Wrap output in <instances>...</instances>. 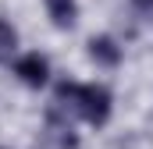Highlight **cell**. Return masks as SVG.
<instances>
[{
    "mask_svg": "<svg viewBox=\"0 0 153 149\" xmlns=\"http://www.w3.org/2000/svg\"><path fill=\"white\" fill-rule=\"evenodd\" d=\"M57 103L71 107L75 114H82L89 124H107L111 117V92L103 85H75V82H61L57 85Z\"/></svg>",
    "mask_w": 153,
    "mask_h": 149,
    "instance_id": "obj_1",
    "label": "cell"
},
{
    "mask_svg": "<svg viewBox=\"0 0 153 149\" xmlns=\"http://www.w3.org/2000/svg\"><path fill=\"white\" fill-rule=\"evenodd\" d=\"M14 74H18L25 85L39 89V85H46L50 64H46V57H43V53H25V57H18V60H14Z\"/></svg>",
    "mask_w": 153,
    "mask_h": 149,
    "instance_id": "obj_2",
    "label": "cell"
},
{
    "mask_svg": "<svg viewBox=\"0 0 153 149\" xmlns=\"http://www.w3.org/2000/svg\"><path fill=\"white\" fill-rule=\"evenodd\" d=\"M46 4V11H50V18H53V25L57 29H71L78 18V4L75 0H43Z\"/></svg>",
    "mask_w": 153,
    "mask_h": 149,
    "instance_id": "obj_4",
    "label": "cell"
},
{
    "mask_svg": "<svg viewBox=\"0 0 153 149\" xmlns=\"http://www.w3.org/2000/svg\"><path fill=\"white\" fill-rule=\"evenodd\" d=\"M89 57L103 68H117L121 64V46H117L111 36H93L89 39Z\"/></svg>",
    "mask_w": 153,
    "mask_h": 149,
    "instance_id": "obj_3",
    "label": "cell"
},
{
    "mask_svg": "<svg viewBox=\"0 0 153 149\" xmlns=\"http://www.w3.org/2000/svg\"><path fill=\"white\" fill-rule=\"evenodd\" d=\"M14 50H18V32H14L11 21L0 18V64H7V60L14 57Z\"/></svg>",
    "mask_w": 153,
    "mask_h": 149,
    "instance_id": "obj_5",
    "label": "cell"
},
{
    "mask_svg": "<svg viewBox=\"0 0 153 149\" xmlns=\"http://www.w3.org/2000/svg\"><path fill=\"white\" fill-rule=\"evenodd\" d=\"M139 4H143V7H150V4H153V0H139Z\"/></svg>",
    "mask_w": 153,
    "mask_h": 149,
    "instance_id": "obj_6",
    "label": "cell"
}]
</instances>
